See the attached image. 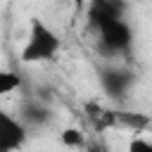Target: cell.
Masks as SVG:
<instances>
[{"instance_id":"8992f818","label":"cell","mask_w":152,"mask_h":152,"mask_svg":"<svg viewBox=\"0 0 152 152\" xmlns=\"http://www.w3.org/2000/svg\"><path fill=\"white\" fill-rule=\"evenodd\" d=\"M59 140H62V145H66V147H83V145H86V133H83L81 128L69 126V128H64V131L59 133Z\"/></svg>"},{"instance_id":"3957f363","label":"cell","mask_w":152,"mask_h":152,"mask_svg":"<svg viewBox=\"0 0 152 152\" xmlns=\"http://www.w3.org/2000/svg\"><path fill=\"white\" fill-rule=\"evenodd\" d=\"M28 140L26 124L0 107V152H19Z\"/></svg>"},{"instance_id":"52a82bcc","label":"cell","mask_w":152,"mask_h":152,"mask_svg":"<svg viewBox=\"0 0 152 152\" xmlns=\"http://www.w3.org/2000/svg\"><path fill=\"white\" fill-rule=\"evenodd\" d=\"M126 152H152V140L147 138H131L126 145Z\"/></svg>"},{"instance_id":"277c9868","label":"cell","mask_w":152,"mask_h":152,"mask_svg":"<svg viewBox=\"0 0 152 152\" xmlns=\"http://www.w3.org/2000/svg\"><path fill=\"white\" fill-rule=\"evenodd\" d=\"M102 83L109 93L114 95H121L128 86H131V74L128 71H121V69H109L102 74Z\"/></svg>"},{"instance_id":"5b68a950","label":"cell","mask_w":152,"mask_h":152,"mask_svg":"<svg viewBox=\"0 0 152 152\" xmlns=\"http://www.w3.org/2000/svg\"><path fill=\"white\" fill-rule=\"evenodd\" d=\"M21 86V78L17 71L12 69H0V95H10L14 90H19Z\"/></svg>"},{"instance_id":"6da1fadb","label":"cell","mask_w":152,"mask_h":152,"mask_svg":"<svg viewBox=\"0 0 152 152\" xmlns=\"http://www.w3.org/2000/svg\"><path fill=\"white\" fill-rule=\"evenodd\" d=\"M93 21L97 24V31H100V45L104 52H112V55H119V52H126L133 43V33H131V26L121 19V14L104 5L102 0H97V7L93 10Z\"/></svg>"},{"instance_id":"7a4b0ae2","label":"cell","mask_w":152,"mask_h":152,"mask_svg":"<svg viewBox=\"0 0 152 152\" xmlns=\"http://www.w3.org/2000/svg\"><path fill=\"white\" fill-rule=\"evenodd\" d=\"M59 50H62V38L43 19H31L28 36L19 52V59L24 64H43V62H52L59 55Z\"/></svg>"},{"instance_id":"ba28073f","label":"cell","mask_w":152,"mask_h":152,"mask_svg":"<svg viewBox=\"0 0 152 152\" xmlns=\"http://www.w3.org/2000/svg\"><path fill=\"white\" fill-rule=\"evenodd\" d=\"M71 2H76V5H83V2H88V0H71Z\"/></svg>"}]
</instances>
